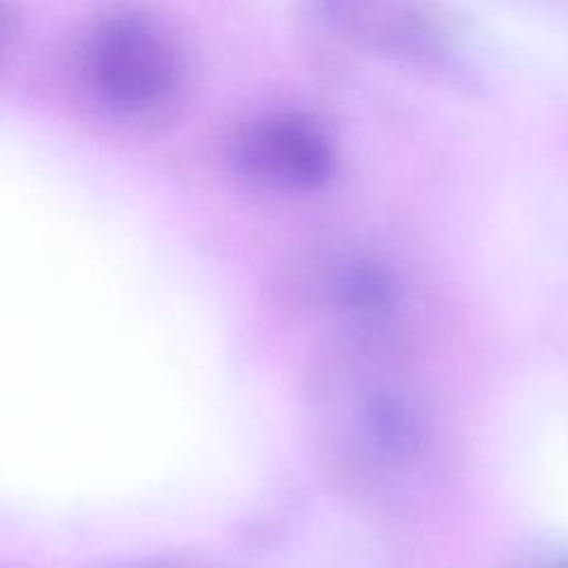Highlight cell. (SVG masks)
<instances>
[{"label":"cell","mask_w":568,"mask_h":568,"mask_svg":"<svg viewBox=\"0 0 568 568\" xmlns=\"http://www.w3.org/2000/svg\"><path fill=\"white\" fill-rule=\"evenodd\" d=\"M240 162L260 180L306 186L328 175L331 151L311 124L282 118L264 122L242 138Z\"/></svg>","instance_id":"obj_2"},{"label":"cell","mask_w":568,"mask_h":568,"mask_svg":"<svg viewBox=\"0 0 568 568\" xmlns=\"http://www.w3.org/2000/svg\"><path fill=\"white\" fill-rule=\"evenodd\" d=\"M91 69L98 87L129 109L162 104L178 84L173 53L138 20H115L98 33Z\"/></svg>","instance_id":"obj_1"}]
</instances>
